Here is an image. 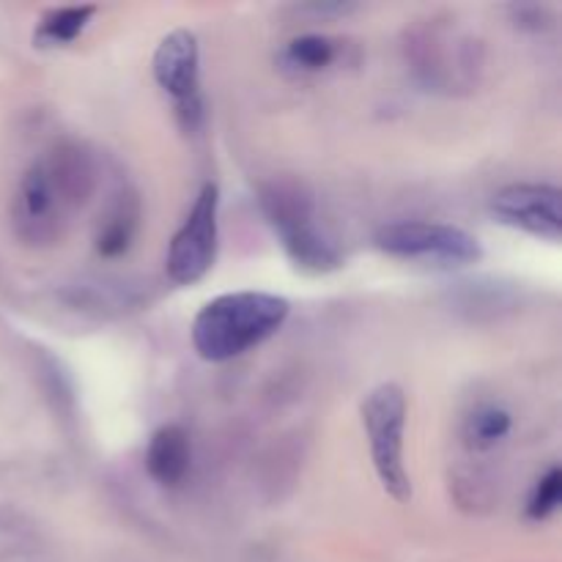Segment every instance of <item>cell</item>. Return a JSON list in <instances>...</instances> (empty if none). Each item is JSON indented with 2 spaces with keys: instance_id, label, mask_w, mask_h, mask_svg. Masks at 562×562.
Here are the masks:
<instances>
[{
  "instance_id": "1",
  "label": "cell",
  "mask_w": 562,
  "mask_h": 562,
  "mask_svg": "<svg viewBox=\"0 0 562 562\" xmlns=\"http://www.w3.org/2000/svg\"><path fill=\"white\" fill-rule=\"evenodd\" d=\"M97 187V162L82 143L64 140L36 159L16 187L14 228L31 245H53Z\"/></svg>"
},
{
  "instance_id": "2",
  "label": "cell",
  "mask_w": 562,
  "mask_h": 562,
  "mask_svg": "<svg viewBox=\"0 0 562 562\" xmlns=\"http://www.w3.org/2000/svg\"><path fill=\"white\" fill-rule=\"evenodd\" d=\"M289 313L291 302L269 291L220 294L192 318V346L206 362L236 360L278 335Z\"/></svg>"
},
{
  "instance_id": "3",
  "label": "cell",
  "mask_w": 562,
  "mask_h": 562,
  "mask_svg": "<svg viewBox=\"0 0 562 562\" xmlns=\"http://www.w3.org/2000/svg\"><path fill=\"white\" fill-rule=\"evenodd\" d=\"M404 58L426 91L472 93L483 75V44L450 16H431L404 33Z\"/></svg>"
},
{
  "instance_id": "4",
  "label": "cell",
  "mask_w": 562,
  "mask_h": 562,
  "mask_svg": "<svg viewBox=\"0 0 562 562\" xmlns=\"http://www.w3.org/2000/svg\"><path fill=\"white\" fill-rule=\"evenodd\" d=\"M258 203L285 256L296 267L313 274H327L344 263L338 239L318 212L316 195L302 181L289 176L267 181L258 190Z\"/></svg>"
},
{
  "instance_id": "5",
  "label": "cell",
  "mask_w": 562,
  "mask_h": 562,
  "mask_svg": "<svg viewBox=\"0 0 562 562\" xmlns=\"http://www.w3.org/2000/svg\"><path fill=\"white\" fill-rule=\"evenodd\" d=\"M362 428L371 448L373 470L379 483L395 503L412 497V481L406 472V395L395 382H384L366 395L360 406Z\"/></svg>"
},
{
  "instance_id": "6",
  "label": "cell",
  "mask_w": 562,
  "mask_h": 562,
  "mask_svg": "<svg viewBox=\"0 0 562 562\" xmlns=\"http://www.w3.org/2000/svg\"><path fill=\"white\" fill-rule=\"evenodd\" d=\"M376 247L398 261L428 263L439 269L472 267L483 258L481 241L470 231L428 220H401L384 225L376 234Z\"/></svg>"
},
{
  "instance_id": "7",
  "label": "cell",
  "mask_w": 562,
  "mask_h": 562,
  "mask_svg": "<svg viewBox=\"0 0 562 562\" xmlns=\"http://www.w3.org/2000/svg\"><path fill=\"white\" fill-rule=\"evenodd\" d=\"M220 190L206 181L176 231L165 256V272L176 285H195L212 272L220 247Z\"/></svg>"
},
{
  "instance_id": "8",
  "label": "cell",
  "mask_w": 562,
  "mask_h": 562,
  "mask_svg": "<svg viewBox=\"0 0 562 562\" xmlns=\"http://www.w3.org/2000/svg\"><path fill=\"white\" fill-rule=\"evenodd\" d=\"M157 86L173 99L181 130L195 132L203 121L201 99V47L198 36L187 27H176L159 38L151 58Z\"/></svg>"
},
{
  "instance_id": "9",
  "label": "cell",
  "mask_w": 562,
  "mask_h": 562,
  "mask_svg": "<svg viewBox=\"0 0 562 562\" xmlns=\"http://www.w3.org/2000/svg\"><path fill=\"white\" fill-rule=\"evenodd\" d=\"M492 214L503 225L536 236L560 241L562 236V192L554 184L519 181L508 184L492 198Z\"/></svg>"
},
{
  "instance_id": "10",
  "label": "cell",
  "mask_w": 562,
  "mask_h": 562,
  "mask_svg": "<svg viewBox=\"0 0 562 562\" xmlns=\"http://www.w3.org/2000/svg\"><path fill=\"white\" fill-rule=\"evenodd\" d=\"M192 464L190 437L181 426H162L151 434L146 448V470L165 488L181 486Z\"/></svg>"
},
{
  "instance_id": "11",
  "label": "cell",
  "mask_w": 562,
  "mask_h": 562,
  "mask_svg": "<svg viewBox=\"0 0 562 562\" xmlns=\"http://www.w3.org/2000/svg\"><path fill=\"white\" fill-rule=\"evenodd\" d=\"M346 53V44L327 33H302L280 49V64L294 75H322Z\"/></svg>"
},
{
  "instance_id": "12",
  "label": "cell",
  "mask_w": 562,
  "mask_h": 562,
  "mask_svg": "<svg viewBox=\"0 0 562 562\" xmlns=\"http://www.w3.org/2000/svg\"><path fill=\"white\" fill-rule=\"evenodd\" d=\"M140 201L135 192H124L113 201V206L104 214V223L99 225L97 252L102 258H121L135 241L140 231Z\"/></svg>"
},
{
  "instance_id": "13",
  "label": "cell",
  "mask_w": 562,
  "mask_h": 562,
  "mask_svg": "<svg viewBox=\"0 0 562 562\" xmlns=\"http://www.w3.org/2000/svg\"><path fill=\"white\" fill-rule=\"evenodd\" d=\"M97 14V5H64V9H49L38 22L33 42L38 47H66V44L77 42L88 22Z\"/></svg>"
},
{
  "instance_id": "14",
  "label": "cell",
  "mask_w": 562,
  "mask_h": 562,
  "mask_svg": "<svg viewBox=\"0 0 562 562\" xmlns=\"http://www.w3.org/2000/svg\"><path fill=\"white\" fill-rule=\"evenodd\" d=\"M514 428V417L503 406H481L464 423V445L472 453H488L497 448Z\"/></svg>"
},
{
  "instance_id": "15",
  "label": "cell",
  "mask_w": 562,
  "mask_h": 562,
  "mask_svg": "<svg viewBox=\"0 0 562 562\" xmlns=\"http://www.w3.org/2000/svg\"><path fill=\"white\" fill-rule=\"evenodd\" d=\"M560 499H562V472L560 467H549L541 477L536 481L532 486L530 497H527V519L532 521H547L549 516L558 514L560 508Z\"/></svg>"
},
{
  "instance_id": "16",
  "label": "cell",
  "mask_w": 562,
  "mask_h": 562,
  "mask_svg": "<svg viewBox=\"0 0 562 562\" xmlns=\"http://www.w3.org/2000/svg\"><path fill=\"white\" fill-rule=\"evenodd\" d=\"M510 14L516 16L519 27H530V31L552 27V11L543 9V5H510Z\"/></svg>"
}]
</instances>
